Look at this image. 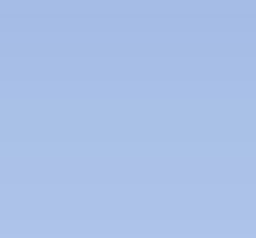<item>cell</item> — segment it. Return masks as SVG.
<instances>
[]
</instances>
